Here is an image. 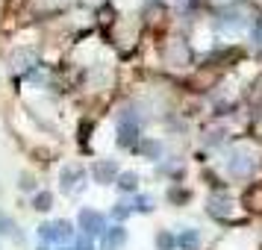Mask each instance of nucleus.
Listing matches in <instances>:
<instances>
[{
	"mask_svg": "<svg viewBox=\"0 0 262 250\" xmlns=\"http://www.w3.org/2000/svg\"><path fill=\"white\" fill-rule=\"evenodd\" d=\"M38 236L48 244H68L74 238V224L71 221H50V224L38 226Z\"/></svg>",
	"mask_w": 262,
	"mask_h": 250,
	"instance_id": "obj_1",
	"label": "nucleus"
},
{
	"mask_svg": "<svg viewBox=\"0 0 262 250\" xmlns=\"http://www.w3.org/2000/svg\"><path fill=\"white\" fill-rule=\"evenodd\" d=\"M59 179H62V191H65V194H80V191L85 189L83 183H80V179H83V168L80 165H65Z\"/></svg>",
	"mask_w": 262,
	"mask_h": 250,
	"instance_id": "obj_6",
	"label": "nucleus"
},
{
	"mask_svg": "<svg viewBox=\"0 0 262 250\" xmlns=\"http://www.w3.org/2000/svg\"><path fill=\"white\" fill-rule=\"evenodd\" d=\"M77 224H80V230H83L85 236H103L106 233V218L97 212V209H80V215H77Z\"/></svg>",
	"mask_w": 262,
	"mask_h": 250,
	"instance_id": "obj_2",
	"label": "nucleus"
},
{
	"mask_svg": "<svg viewBox=\"0 0 262 250\" xmlns=\"http://www.w3.org/2000/svg\"><path fill=\"white\" fill-rule=\"evenodd\" d=\"M115 186H118L121 191H136L139 189V174H136V171H124V174H118Z\"/></svg>",
	"mask_w": 262,
	"mask_h": 250,
	"instance_id": "obj_10",
	"label": "nucleus"
},
{
	"mask_svg": "<svg viewBox=\"0 0 262 250\" xmlns=\"http://www.w3.org/2000/svg\"><path fill=\"white\" fill-rule=\"evenodd\" d=\"M221 139H224V132H209V139H206V144H221Z\"/></svg>",
	"mask_w": 262,
	"mask_h": 250,
	"instance_id": "obj_19",
	"label": "nucleus"
},
{
	"mask_svg": "<svg viewBox=\"0 0 262 250\" xmlns=\"http://www.w3.org/2000/svg\"><path fill=\"white\" fill-rule=\"evenodd\" d=\"M112 215H115L118 221H127V218H130V215H133V209H130V206H127V203H118V206L112 209Z\"/></svg>",
	"mask_w": 262,
	"mask_h": 250,
	"instance_id": "obj_16",
	"label": "nucleus"
},
{
	"mask_svg": "<svg viewBox=\"0 0 262 250\" xmlns=\"http://www.w3.org/2000/svg\"><path fill=\"white\" fill-rule=\"evenodd\" d=\"M18 189H21V191H30V194H36V179L30 177V174H21V179H18Z\"/></svg>",
	"mask_w": 262,
	"mask_h": 250,
	"instance_id": "obj_15",
	"label": "nucleus"
},
{
	"mask_svg": "<svg viewBox=\"0 0 262 250\" xmlns=\"http://www.w3.org/2000/svg\"><path fill=\"white\" fill-rule=\"evenodd\" d=\"M50 206H53V194L50 191H36L33 194V209L36 212H48Z\"/></svg>",
	"mask_w": 262,
	"mask_h": 250,
	"instance_id": "obj_11",
	"label": "nucleus"
},
{
	"mask_svg": "<svg viewBox=\"0 0 262 250\" xmlns=\"http://www.w3.org/2000/svg\"><path fill=\"white\" fill-rule=\"evenodd\" d=\"M198 244H201V233L198 230H186L180 236V247L183 250H198Z\"/></svg>",
	"mask_w": 262,
	"mask_h": 250,
	"instance_id": "obj_12",
	"label": "nucleus"
},
{
	"mask_svg": "<svg viewBox=\"0 0 262 250\" xmlns=\"http://www.w3.org/2000/svg\"><path fill=\"white\" fill-rule=\"evenodd\" d=\"M227 171H230V177H248L250 171H253V159H250V153H245V150H233V153L227 156Z\"/></svg>",
	"mask_w": 262,
	"mask_h": 250,
	"instance_id": "obj_4",
	"label": "nucleus"
},
{
	"mask_svg": "<svg viewBox=\"0 0 262 250\" xmlns=\"http://www.w3.org/2000/svg\"><path fill=\"white\" fill-rule=\"evenodd\" d=\"M142 153L147 156V159H162V142H156V139H144Z\"/></svg>",
	"mask_w": 262,
	"mask_h": 250,
	"instance_id": "obj_13",
	"label": "nucleus"
},
{
	"mask_svg": "<svg viewBox=\"0 0 262 250\" xmlns=\"http://www.w3.org/2000/svg\"><path fill=\"white\" fill-rule=\"evenodd\" d=\"M124 241H127V230L124 226H115V230H106L103 233V247L106 250H118Z\"/></svg>",
	"mask_w": 262,
	"mask_h": 250,
	"instance_id": "obj_9",
	"label": "nucleus"
},
{
	"mask_svg": "<svg viewBox=\"0 0 262 250\" xmlns=\"http://www.w3.org/2000/svg\"><path fill=\"white\" fill-rule=\"evenodd\" d=\"M92 177H95L97 186H109V183L118 179V165L109 162V159H103V162H97V165L92 168Z\"/></svg>",
	"mask_w": 262,
	"mask_h": 250,
	"instance_id": "obj_7",
	"label": "nucleus"
},
{
	"mask_svg": "<svg viewBox=\"0 0 262 250\" xmlns=\"http://www.w3.org/2000/svg\"><path fill=\"white\" fill-rule=\"evenodd\" d=\"M245 15H248V9H245V6H242V9H238V6H230V9H224V12H221V21H218V27H221V30H248V18H245Z\"/></svg>",
	"mask_w": 262,
	"mask_h": 250,
	"instance_id": "obj_5",
	"label": "nucleus"
},
{
	"mask_svg": "<svg viewBox=\"0 0 262 250\" xmlns=\"http://www.w3.org/2000/svg\"><path fill=\"white\" fill-rule=\"evenodd\" d=\"M38 250H45V247H38Z\"/></svg>",
	"mask_w": 262,
	"mask_h": 250,
	"instance_id": "obj_22",
	"label": "nucleus"
},
{
	"mask_svg": "<svg viewBox=\"0 0 262 250\" xmlns=\"http://www.w3.org/2000/svg\"><path fill=\"white\" fill-rule=\"evenodd\" d=\"M139 139V121L133 118L130 112H124L118 118V144L121 147H133Z\"/></svg>",
	"mask_w": 262,
	"mask_h": 250,
	"instance_id": "obj_3",
	"label": "nucleus"
},
{
	"mask_svg": "<svg viewBox=\"0 0 262 250\" xmlns=\"http://www.w3.org/2000/svg\"><path fill=\"white\" fill-rule=\"evenodd\" d=\"M0 233H3V236H12L15 233V224L6 218V215H0Z\"/></svg>",
	"mask_w": 262,
	"mask_h": 250,
	"instance_id": "obj_18",
	"label": "nucleus"
},
{
	"mask_svg": "<svg viewBox=\"0 0 262 250\" xmlns=\"http://www.w3.org/2000/svg\"><path fill=\"white\" fill-rule=\"evenodd\" d=\"M74 250H92V244H89V238H77V244H74Z\"/></svg>",
	"mask_w": 262,
	"mask_h": 250,
	"instance_id": "obj_20",
	"label": "nucleus"
},
{
	"mask_svg": "<svg viewBox=\"0 0 262 250\" xmlns=\"http://www.w3.org/2000/svg\"><path fill=\"white\" fill-rule=\"evenodd\" d=\"M174 244H177V241H174V236H171V233H165V230L156 236V247H159V250H171Z\"/></svg>",
	"mask_w": 262,
	"mask_h": 250,
	"instance_id": "obj_14",
	"label": "nucleus"
},
{
	"mask_svg": "<svg viewBox=\"0 0 262 250\" xmlns=\"http://www.w3.org/2000/svg\"><path fill=\"white\" fill-rule=\"evenodd\" d=\"M150 209H154L150 197H136V212H150Z\"/></svg>",
	"mask_w": 262,
	"mask_h": 250,
	"instance_id": "obj_17",
	"label": "nucleus"
},
{
	"mask_svg": "<svg viewBox=\"0 0 262 250\" xmlns=\"http://www.w3.org/2000/svg\"><path fill=\"white\" fill-rule=\"evenodd\" d=\"M62 250H68V247H62Z\"/></svg>",
	"mask_w": 262,
	"mask_h": 250,
	"instance_id": "obj_21",
	"label": "nucleus"
},
{
	"mask_svg": "<svg viewBox=\"0 0 262 250\" xmlns=\"http://www.w3.org/2000/svg\"><path fill=\"white\" fill-rule=\"evenodd\" d=\"M209 212L215 218H230L233 215V200L227 197V194H212L209 197Z\"/></svg>",
	"mask_w": 262,
	"mask_h": 250,
	"instance_id": "obj_8",
	"label": "nucleus"
}]
</instances>
